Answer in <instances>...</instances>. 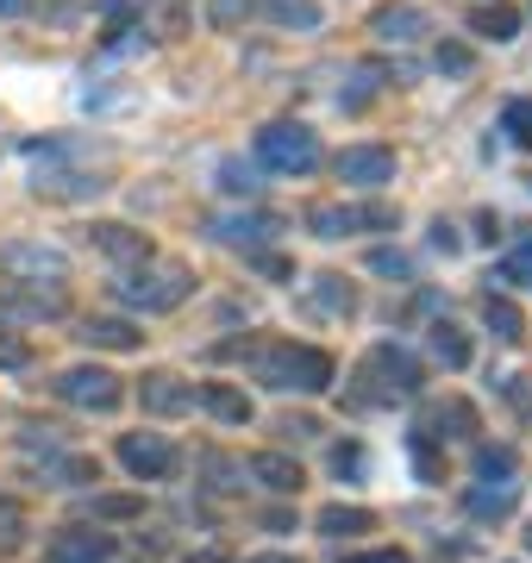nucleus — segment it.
<instances>
[{
	"label": "nucleus",
	"instance_id": "2f4dec72",
	"mask_svg": "<svg viewBox=\"0 0 532 563\" xmlns=\"http://www.w3.org/2000/svg\"><path fill=\"white\" fill-rule=\"evenodd\" d=\"M251 13H257V0H207V25L213 32H245Z\"/></svg>",
	"mask_w": 532,
	"mask_h": 563
},
{
	"label": "nucleus",
	"instance_id": "412c9836",
	"mask_svg": "<svg viewBox=\"0 0 532 563\" xmlns=\"http://www.w3.org/2000/svg\"><path fill=\"white\" fill-rule=\"evenodd\" d=\"M420 432H426V439H470L476 432V407L470 401H439V407H426Z\"/></svg>",
	"mask_w": 532,
	"mask_h": 563
},
{
	"label": "nucleus",
	"instance_id": "79ce46f5",
	"mask_svg": "<svg viewBox=\"0 0 532 563\" xmlns=\"http://www.w3.org/2000/svg\"><path fill=\"white\" fill-rule=\"evenodd\" d=\"M364 444H339V451H332V470H339V476H364Z\"/></svg>",
	"mask_w": 532,
	"mask_h": 563
},
{
	"label": "nucleus",
	"instance_id": "e433bc0d",
	"mask_svg": "<svg viewBox=\"0 0 532 563\" xmlns=\"http://www.w3.org/2000/svg\"><path fill=\"white\" fill-rule=\"evenodd\" d=\"M276 439L308 444V439H320V420H313V413H282V420H276Z\"/></svg>",
	"mask_w": 532,
	"mask_h": 563
},
{
	"label": "nucleus",
	"instance_id": "f8f14e48",
	"mask_svg": "<svg viewBox=\"0 0 532 563\" xmlns=\"http://www.w3.org/2000/svg\"><path fill=\"white\" fill-rule=\"evenodd\" d=\"M88 244H95L107 263H120V269H132V263L151 257V239H144L138 225H125V220H95L88 225Z\"/></svg>",
	"mask_w": 532,
	"mask_h": 563
},
{
	"label": "nucleus",
	"instance_id": "58836bf2",
	"mask_svg": "<svg viewBox=\"0 0 532 563\" xmlns=\"http://www.w3.org/2000/svg\"><path fill=\"white\" fill-rule=\"evenodd\" d=\"M432 63H439L445 76H470L476 51H470V44H439V51H432Z\"/></svg>",
	"mask_w": 532,
	"mask_h": 563
},
{
	"label": "nucleus",
	"instance_id": "20e7f679",
	"mask_svg": "<svg viewBox=\"0 0 532 563\" xmlns=\"http://www.w3.org/2000/svg\"><path fill=\"white\" fill-rule=\"evenodd\" d=\"M251 151H257V163H264V169H276V176H313V169L326 163V144H320V132H313V125H301V120L264 125Z\"/></svg>",
	"mask_w": 532,
	"mask_h": 563
},
{
	"label": "nucleus",
	"instance_id": "c756f323",
	"mask_svg": "<svg viewBox=\"0 0 532 563\" xmlns=\"http://www.w3.org/2000/svg\"><path fill=\"white\" fill-rule=\"evenodd\" d=\"M220 188L232 195V201H257V195H264V181H257V163L225 157V163H220Z\"/></svg>",
	"mask_w": 532,
	"mask_h": 563
},
{
	"label": "nucleus",
	"instance_id": "b1692460",
	"mask_svg": "<svg viewBox=\"0 0 532 563\" xmlns=\"http://www.w3.org/2000/svg\"><path fill=\"white\" fill-rule=\"evenodd\" d=\"M483 325H489L501 344H520V339H527V313H520L508 295H495V288L483 295Z\"/></svg>",
	"mask_w": 532,
	"mask_h": 563
},
{
	"label": "nucleus",
	"instance_id": "4c0bfd02",
	"mask_svg": "<svg viewBox=\"0 0 532 563\" xmlns=\"http://www.w3.org/2000/svg\"><path fill=\"white\" fill-rule=\"evenodd\" d=\"M251 269H257V276H269V282H295V263L282 257V251H251Z\"/></svg>",
	"mask_w": 532,
	"mask_h": 563
},
{
	"label": "nucleus",
	"instance_id": "c03bdc74",
	"mask_svg": "<svg viewBox=\"0 0 532 563\" xmlns=\"http://www.w3.org/2000/svg\"><path fill=\"white\" fill-rule=\"evenodd\" d=\"M182 563H232V558H225L220 544H201V551H188V558H182Z\"/></svg>",
	"mask_w": 532,
	"mask_h": 563
},
{
	"label": "nucleus",
	"instance_id": "aec40b11",
	"mask_svg": "<svg viewBox=\"0 0 532 563\" xmlns=\"http://www.w3.org/2000/svg\"><path fill=\"white\" fill-rule=\"evenodd\" d=\"M369 32H376L383 44H413V38L432 32V20L420 13V7H408V0H395V7H383V13L369 20Z\"/></svg>",
	"mask_w": 532,
	"mask_h": 563
},
{
	"label": "nucleus",
	"instance_id": "4be33fe9",
	"mask_svg": "<svg viewBox=\"0 0 532 563\" xmlns=\"http://www.w3.org/2000/svg\"><path fill=\"white\" fill-rule=\"evenodd\" d=\"M308 232L313 239H357V201H313L308 207Z\"/></svg>",
	"mask_w": 532,
	"mask_h": 563
},
{
	"label": "nucleus",
	"instance_id": "72a5a7b5",
	"mask_svg": "<svg viewBox=\"0 0 532 563\" xmlns=\"http://www.w3.org/2000/svg\"><path fill=\"white\" fill-rule=\"evenodd\" d=\"M476 476L483 483H513V451L508 444H483L476 451Z\"/></svg>",
	"mask_w": 532,
	"mask_h": 563
},
{
	"label": "nucleus",
	"instance_id": "0eeeda50",
	"mask_svg": "<svg viewBox=\"0 0 532 563\" xmlns=\"http://www.w3.org/2000/svg\"><path fill=\"white\" fill-rule=\"evenodd\" d=\"M113 457H120V470L132 476V483H169V476H176V463H182L164 432H120Z\"/></svg>",
	"mask_w": 532,
	"mask_h": 563
},
{
	"label": "nucleus",
	"instance_id": "423d86ee",
	"mask_svg": "<svg viewBox=\"0 0 532 563\" xmlns=\"http://www.w3.org/2000/svg\"><path fill=\"white\" fill-rule=\"evenodd\" d=\"M51 388H57V401L82 407V413H120L125 407V383L113 376V369H101V363H76V369H63Z\"/></svg>",
	"mask_w": 532,
	"mask_h": 563
},
{
	"label": "nucleus",
	"instance_id": "de8ad7c7",
	"mask_svg": "<svg viewBox=\"0 0 532 563\" xmlns=\"http://www.w3.org/2000/svg\"><path fill=\"white\" fill-rule=\"evenodd\" d=\"M245 563H301V558H288V551H264V558H245Z\"/></svg>",
	"mask_w": 532,
	"mask_h": 563
},
{
	"label": "nucleus",
	"instance_id": "4468645a",
	"mask_svg": "<svg viewBox=\"0 0 532 563\" xmlns=\"http://www.w3.org/2000/svg\"><path fill=\"white\" fill-rule=\"evenodd\" d=\"M245 476L264 495H301L308 488V470L288 457V451H257V457H245Z\"/></svg>",
	"mask_w": 532,
	"mask_h": 563
},
{
	"label": "nucleus",
	"instance_id": "6e6552de",
	"mask_svg": "<svg viewBox=\"0 0 532 563\" xmlns=\"http://www.w3.org/2000/svg\"><path fill=\"white\" fill-rule=\"evenodd\" d=\"M44 563H120V539L107 526H63L44 544Z\"/></svg>",
	"mask_w": 532,
	"mask_h": 563
},
{
	"label": "nucleus",
	"instance_id": "c85d7f7f",
	"mask_svg": "<svg viewBox=\"0 0 532 563\" xmlns=\"http://www.w3.org/2000/svg\"><path fill=\"white\" fill-rule=\"evenodd\" d=\"M88 520H101V526L144 520V495H88Z\"/></svg>",
	"mask_w": 532,
	"mask_h": 563
},
{
	"label": "nucleus",
	"instance_id": "5701e85b",
	"mask_svg": "<svg viewBox=\"0 0 532 563\" xmlns=\"http://www.w3.org/2000/svg\"><path fill=\"white\" fill-rule=\"evenodd\" d=\"M432 357L445 363V369H470V357H476L470 332L457 320H432Z\"/></svg>",
	"mask_w": 532,
	"mask_h": 563
},
{
	"label": "nucleus",
	"instance_id": "f3484780",
	"mask_svg": "<svg viewBox=\"0 0 532 563\" xmlns=\"http://www.w3.org/2000/svg\"><path fill=\"white\" fill-rule=\"evenodd\" d=\"M38 476L51 488H95L101 483V457H88V451H57V457L38 463Z\"/></svg>",
	"mask_w": 532,
	"mask_h": 563
},
{
	"label": "nucleus",
	"instance_id": "a19ab883",
	"mask_svg": "<svg viewBox=\"0 0 532 563\" xmlns=\"http://www.w3.org/2000/svg\"><path fill=\"white\" fill-rule=\"evenodd\" d=\"M369 269H376V276H395V282L413 276V263L401 257V251H376V257H369Z\"/></svg>",
	"mask_w": 532,
	"mask_h": 563
},
{
	"label": "nucleus",
	"instance_id": "393cba45",
	"mask_svg": "<svg viewBox=\"0 0 532 563\" xmlns=\"http://www.w3.org/2000/svg\"><path fill=\"white\" fill-rule=\"evenodd\" d=\"M470 32L483 44H508V38H520V13H513L508 0H495V7H476L470 13Z\"/></svg>",
	"mask_w": 532,
	"mask_h": 563
},
{
	"label": "nucleus",
	"instance_id": "473e14b6",
	"mask_svg": "<svg viewBox=\"0 0 532 563\" xmlns=\"http://www.w3.org/2000/svg\"><path fill=\"white\" fill-rule=\"evenodd\" d=\"M25 532H32V520H25V507L13 501V495H0V558H7V551H20V544H25Z\"/></svg>",
	"mask_w": 532,
	"mask_h": 563
},
{
	"label": "nucleus",
	"instance_id": "a211bd4d",
	"mask_svg": "<svg viewBox=\"0 0 532 563\" xmlns=\"http://www.w3.org/2000/svg\"><path fill=\"white\" fill-rule=\"evenodd\" d=\"M313 532L332 544H345V539H364V532H376V514L369 507H345V501H332L313 514Z\"/></svg>",
	"mask_w": 532,
	"mask_h": 563
},
{
	"label": "nucleus",
	"instance_id": "09e8293b",
	"mask_svg": "<svg viewBox=\"0 0 532 563\" xmlns=\"http://www.w3.org/2000/svg\"><path fill=\"white\" fill-rule=\"evenodd\" d=\"M527 551H532V526H527Z\"/></svg>",
	"mask_w": 532,
	"mask_h": 563
},
{
	"label": "nucleus",
	"instance_id": "39448f33",
	"mask_svg": "<svg viewBox=\"0 0 532 563\" xmlns=\"http://www.w3.org/2000/svg\"><path fill=\"white\" fill-rule=\"evenodd\" d=\"M69 313V288L63 282H32V276H7L0 282V320L7 325H44Z\"/></svg>",
	"mask_w": 532,
	"mask_h": 563
},
{
	"label": "nucleus",
	"instance_id": "cd10ccee",
	"mask_svg": "<svg viewBox=\"0 0 532 563\" xmlns=\"http://www.w3.org/2000/svg\"><path fill=\"white\" fill-rule=\"evenodd\" d=\"M257 7H264L276 25H288V32H320V20H326L320 0H257Z\"/></svg>",
	"mask_w": 532,
	"mask_h": 563
},
{
	"label": "nucleus",
	"instance_id": "ea45409f",
	"mask_svg": "<svg viewBox=\"0 0 532 563\" xmlns=\"http://www.w3.org/2000/svg\"><path fill=\"white\" fill-rule=\"evenodd\" d=\"M339 563H413L401 544H376V551H345Z\"/></svg>",
	"mask_w": 532,
	"mask_h": 563
},
{
	"label": "nucleus",
	"instance_id": "c9c22d12",
	"mask_svg": "<svg viewBox=\"0 0 532 563\" xmlns=\"http://www.w3.org/2000/svg\"><path fill=\"white\" fill-rule=\"evenodd\" d=\"M501 125H508V139L520 151H532V101H508L501 107Z\"/></svg>",
	"mask_w": 532,
	"mask_h": 563
},
{
	"label": "nucleus",
	"instance_id": "a18cd8bd",
	"mask_svg": "<svg viewBox=\"0 0 532 563\" xmlns=\"http://www.w3.org/2000/svg\"><path fill=\"white\" fill-rule=\"evenodd\" d=\"M82 13V0H51V20H76Z\"/></svg>",
	"mask_w": 532,
	"mask_h": 563
},
{
	"label": "nucleus",
	"instance_id": "dca6fc26",
	"mask_svg": "<svg viewBox=\"0 0 532 563\" xmlns=\"http://www.w3.org/2000/svg\"><path fill=\"white\" fill-rule=\"evenodd\" d=\"M76 339H82L88 351H138L144 325L125 320V313H95V320H82V332H76Z\"/></svg>",
	"mask_w": 532,
	"mask_h": 563
},
{
	"label": "nucleus",
	"instance_id": "49530a36",
	"mask_svg": "<svg viewBox=\"0 0 532 563\" xmlns=\"http://www.w3.org/2000/svg\"><path fill=\"white\" fill-rule=\"evenodd\" d=\"M20 13H32V0H0V20H20Z\"/></svg>",
	"mask_w": 532,
	"mask_h": 563
},
{
	"label": "nucleus",
	"instance_id": "bb28decb",
	"mask_svg": "<svg viewBox=\"0 0 532 563\" xmlns=\"http://www.w3.org/2000/svg\"><path fill=\"white\" fill-rule=\"evenodd\" d=\"M313 307L332 313V320H351L357 313V288L345 276H313Z\"/></svg>",
	"mask_w": 532,
	"mask_h": 563
},
{
	"label": "nucleus",
	"instance_id": "9b49d317",
	"mask_svg": "<svg viewBox=\"0 0 532 563\" xmlns=\"http://www.w3.org/2000/svg\"><path fill=\"white\" fill-rule=\"evenodd\" d=\"M0 263H7V276H32V282H63L69 276V257L51 251L38 239H7L0 244Z\"/></svg>",
	"mask_w": 532,
	"mask_h": 563
},
{
	"label": "nucleus",
	"instance_id": "ddd939ff",
	"mask_svg": "<svg viewBox=\"0 0 532 563\" xmlns=\"http://www.w3.org/2000/svg\"><path fill=\"white\" fill-rule=\"evenodd\" d=\"M276 232H282V220H276V213H257V207H251V213H225V220H213V239L220 244H232V251H269V239H276Z\"/></svg>",
	"mask_w": 532,
	"mask_h": 563
},
{
	"label": "nucleus",
	"instance_id": "f257e3e1",
	"mask_svg": "<svg viewBox=\"0 0 532 563\" xmlns=\"http://www.w3.org/2000/svg\"><path fill=\"white\" fill-rule=\"evenodd\" d=\"M239 357H245V376L269 395H326L339 383V363L320 344H301V339H257Z\"/></svg>",
	"mask_w": 532,
	"mask_h": 563
},
{
	"label": "nucleus",
	"instance_id": "37998d69",
	"mask_svg": "<svg viewBox=\"0 0 532 563\" xmlns=\"http://www.w3.org/2000/svg\"><path fill=\"white\" fill-rule=\"evenodd\" d=\"M432 251H445V257H457V251H464V239H457V225H451V220L432 225Z\"/></svg>",
	"mask_w": 532,
	"mask_h": 563
},
{
	"label": "nucleus",
	"instance_id": "f03ea898",
	"mask_svg": "<svg viewBox=\"0 0 532 563\" xmlns=\"http://www.w3.org/2000/svg\"><path fill=\"white\" fill-rule=\"evenodd\" d=\"M351 407H395V401H413L426 388V369L413 357L408 344H369V357L357 363L351 376Z\"/></svg>",
	"mask_w": 532,
	"mask_h": 563
},
{
	"label": "nucleus",
	"instance_id": "f704fd0d",
	"mask_svg": "<svg viewBox=\"0 0 532 563\" xmlns=\"http://www.w3.org/2000/svg\"><path fill=\"white\" fill-rule=\"evenodd\" d=\"M25 363H32V344H25V332L0 320V369H25Z\"/></svg>",
	"mask_w": 532,
	"mask_h": 563
},
{
	"label": "nucleus",
	"instance_id": "9d476101",
	"mask_svg": "<svg viewBox=\"0 0 532 563\" xmlns=\"http://www.w3.org/2000/svg\"><path fill=\"white\" fill-rule=\"evenodd\" d=\"M332 169H339V181H351V188H389L395 151L389 144H345V151L332 157Z\"/></svg>",
	"mask_w": 532,
	"mask_h": 563
},
{
	"label": "nucleus",
	"instance_id": "2eb2a0df",
	"mask_svg": "<svg viewBox=\"0 0 532 563\" xmlns=\"http://www.w3.org/2000/svg\"><path fill=\"white\" fill-rule=\"evenodd\" d=\"M107 188L113 181L101 169H38V181H32L38 201H88V195H107Z\"/></svg>",
	"mask_w": 532,
	"mask_h": 563
},
{
	"label": "nucleus",
	"instance_id": "1a4fd4ad",
	"mask_svg": "<svg viewBox=\"0 0 532 563\" xmlns=\"http://www.w3.org/2000/svg\"><path fill=\"white\" fill-rule=\"evenodd\" d=\"M132 395H138V407L151 413V420H182L188 407H195V383L176 376V369H144Z\"/></svg>",
	"mask_w": 532,
	"mask_h": 563
},
{
	"label": "nucleus",
	"instance_id": "a878e982",
	"mask_svg": "<svg viewBox=\"0 0 532 563\" xmlns=\"http://www.w3.org/2000/svg\"><path fill=\"white\" fill-rule=\"evenodd\" d=\"M513 501H520V488L513 483H476L470 495H464V507H470L476 520H508Z\"/></svg>",
	"mask_w": 532,
	"mask_h": 563
},
{
	"label": "nucleus",
	"instance_id": "7ed1b4c3",
	"mask_svg": "<svg viewBox=\"0 0 532 563\" xmlns=\"http://www.w3.org/2000/svg\"><path fill=\"white\" fill-rule=\"evenodd\" d=\"M188 295H195V276H188L182 263L144 257V263H132V269H120V276H113V301L138 307V313H176Z\"/></svg>",
	"mask_w": 532,
	"mask_h": 563
},
{
	"label": "nucleus",
	"instance_id": "6ab92c4d",
	"mask_svg": "<svg viewBox=\"0 0 532 563\" xmlns=\"http://www.w3.org/2000/svg\"><path fill=\"white\" fill-rule=\"evenodd\" d=\"M195 407H207L220 426H251V413H257L251 395H245V388H232V383H201V388H195Z\"/></svg>",
	"mask_w": 532,
	"mask_h": 563
},
{
	"label": "nucleus",
	"instance_id": "7c9ffc66",
	"mask_svg": "<svg viewBox=\"0 0 532 563\" xmlns=\"http://www.w3.org/2000/svg\"><path fill=\"white\" fill-rule=\"evenodd\" d=\"M201 476H207V488L232 495V488H245V457H220V451H201Z\"/></svg>",
	"mask_w": 532,
	"mask_h": 563
}]
</instances>
